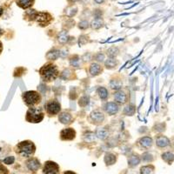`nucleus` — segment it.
I'll return each mask as SVG.
<instances>
[{
  "instance_id": "f257e3e1",
  "label": "nucleus",
  "mask_w": 174,
  "mask_h": 174,
  "mask_svg": "<svg viewBox=\"0 0 174 174\" xmlns=\"http://www.w3.org/2000/svg\"><path fill=\"white\" fill-rule=\"evenodd\" d=\"M40 76L42 78L44 81L46 82H51V81L55 80L59 75V69L53 64H46L44 66H42L39 70Z\"/></svg>"
},
{
  "instance_id": "f03ea898",
  "label": "nucleus",
  "mask_w": 174,
  "mask_h": 174,
  "mask_svg": "<svg viewBox=\"0 0 174 174\" xmlns=\"http://www.w3.org/2000/svg\"><path fill=\"white\" fill-rule=\"evenodd\" d=\"M45 114L41 108L31 107L26 113V120L30 123H40L44 119Z\"/></svg>"
},
{
  "instance_id": "7ed1b4c3",
  "label": "nucleus",
  "mask_w": 174,
  "mask_h": 174,
  "mask_svg": "<svg viewBox=\"0 0 174 174\" xmlns=\"http://www.w3.org/2000/svg\"><path fill=\"white\" fill-rule=\"evenodd\" d=\"M17 152L19 153V154H21L23 157H30L31 155H32L35 153L36 147L31 141L26 140V141L20 142L17 144Z\"/></svg>"
},
{
  "instance_id": "20e7f679",
  "label": "nucleus",
  "mask_w": 174,
  "mask_h": 174,
  "mask_svg": "<svg viewBox=\"0 0 174 174\" xmlns=\"http://www.w3.org/2000/svg\"><path fill=\"white\" fill-rule=\"evenodd\" d=\"M29 13L31 14L30 17H31L32 19H35L40 26H48L51 20V15L49 13L37 12L34 10H31V12H29Z\"/></svg>"
},
{
  "instance_id": "39448f33",
  "label": "nucleus",
  "mask_w": 174,
  "mask_h": 174,
  "mask_svg": "<svg viewBox=\"0 0 174 174\" xmlns=\"http://www.w3.org/2000/svg\"><path fill=\"white\" fill-rule=\"evenodd\" d=\"M23 99L27 106H34L41 101V96L40 94L35 92V91H28L23 94Z\"/></svg>"
},
{
  "instance_id": "423d86ee",
  "label": "nucleus",
  "mask_w": 174,
  "mask_h": 174,
  "mask_svg": "<svg viewBox=\"0 0 174 174\" xmlns=\"http://www.w3.org/2000/svg\"><path fill=\"white\" fill-rule=\"evenodd\" d=\"M60 110H61V106L59 102H58L57 100H51L47 103L46 112L50 116H55L59 114Z\"/></svg>"
},
{
  "instance_id": "0eeeda50",
  "label": "nucleus",
  "mask_w": 174,
  "mask_h": 174,
  "mask_svg": "<svg viewBox=\"0 0 174 174\" xmlns=\"http://www.w3.org/2000/svg\"><path fill=\"white\" fill-rule=\"evenodd\" d=\"M45 174H59V166L55 162L47 161L44 167Z\"/></svg>"
},
{
  "instance_id": "6e6552de",
  "label": "nucleus",
  "mask_w": 174,
  "mask_h": 174,
  "mask_svg": "<svg viewBox=\"0 0 174 174\" xmlns=\"http://www.w3.org/2000/svg\"><path fill=\"white\" fill-rule=\"evenodd\" d=\"M90 119L92 123H93L94 125H101L105 120V115L102 111L96 110L90 114Z\"/></svg>"
},
{
  "instance_id": "1a4fd4ad",
  "label": "nucleus",
  "mask_w": 174,
  "mask_h": 174,
  "mask_svg": "<svg viewBox=\"0 0 174 174\" xmlns=\"http://www.w3.org/2000/svg\"><path fill=\"white\" fill-rule=\"evenodd\" d=\"M76 137V132L73 128H65L60 132V138L62 140H73Z\"/></svg>"
},
{
  "instance_id": "9d476101",
  "label": "nucleus",
  "mask_w": 174,
  "mask_h": 174,
  "mask_svg": "<svg viewBox=\"0 0 174 174\" xmlns=\"http://www.w3.org/2000/svg\"><path fill=\"white\" fill-rule=\"evenodd\" d=\"M104 109L106 111V112L110 116L115 115L119 110V105L116 102H108L106 103L105 106H104Z\"/></svg>"
},
{
  "instance_id": "9b49d317",
  "label": "nucleus",
  "mask_w": 174,
  "mask_h": 174,
  "mask_svg": "<svg viewBox=\"0 0 174 174\" xmlns=\"http://www.w3.org/2000/svg\"><path fill=\"white\" fill-rule=\"evenodd\" d=\"M114 100L117 104L124 105L127 102L128 100V94L124 92V91H117V92L114 94Z\"/></svg>"
},
{
  "instance_id": "f8f14e48",
  "label": "nucleus",
  "mask_w": 174,
  "mask_h": 174,
  "mask_svg": "<svg viewBox=\"0 0 174 174\" xmlns=\"http://www.w3.org/2000/svg\"><path fill=\"white\" fill-rule=\"evenodd\" d=\"M156 144L159 148H165L171 144V140L165 135H158L156 136Z\"/></svg>"
},
{
  "instance_id": "ddd939ff",
  "label": "nucleus",
  "mask_w": 174,
  "mask_h": 174,
  "mask_svg": "<svg viewBox=\"0 0 174 174\" xmlns=\"http://www.w3.org/2000/svg\"><path fill=\"white\" fill-rule=\"evenodd\" d=\"M59 120L60 123H62L63 125H70L72 123L73 118L71 113L66 112V111H63L59 115Z\"/></svg>"
},
{
  "instance_id": "4468645a",
  "label": "nucleus",
  "mask_w": 174,
  "mask_h": 174,
  "mask_svg": "<svg viewBox=\"0 0 174 174\" xmlns=\"http://www.w3.org/2000/svg\"><path fill=\"white\" fill-rule=\"evenodd\" d=\"M103 69L101 65L98 63H92L90 65L89 72L92 76H98L101 72H102Z\"/></svg>"
},
{
  "instance_id": "2eb2a0df",
  "label": "nucleus",
  "mask_w": 174,
  "mask_h": 174,
  "mask_svg": "<svg viewBox=\"0 0 174 174\" xmlns=\"http://www.w3.org/2000/svg\"><path fill=\"white\" fill-rule=\"evenodd\" d=\"M26 166L28 167V169L31 171L36 172L39 169L40 167V163L37 158H31L30 160H28L26 163Z\"/></svg>"
},
{
  "instance_id": "dca6fc26",
  "label": "nucleus",
  "mask_w": 174,
  "mask_h": 174,
  "mask_svg": "<svg viewBox=\"0 0 174 174\" xmlns=\"http://www.w3.org/2000/svg\"><path fill=\"white\" fill-rule=\"evenodd\" d=\"M139 144L142 147H144V148H149V147H151V146L153 145V140L151 137L145 136L139 139Z\"/></svg>"
},
{
  "instance_id": "f3484780",
  "label": "nucleus",
  "mask_w": 174,
  "mask_h": 174,
  "mask_svg": "<svg viewBox=\"0 0 174 174\" xmlns=\"http://www.w3.org/2000/svg\"><path fill=\"white\" fill-rule=\"evenodd\" d=\"M117 161V157L113 153H108L105 155V163L106 166H112Z\"/></svg>"
},
{
  "instance_id": "a211bd4d",
  "label": "nucleus",
  "mask_w": 174,
  "mask_h": 174,
  "mask_svg": "<svg viewBox=\"0 0 174 174\" xmlns=\"http://www.w3.org/2000/svg\"><path fill=\"white\" fill-rule=\"evenodd\" d=\"M95 134H96V137H98V139L102 140L106 139L109 136V132L106 128H98Z\"/></svg>"
},
{
  "instance_id": "6ab92c4d",
  "label": "nucleus",
  "mask_w": 174,
  "mask_h": 174,
  "mask_svg": "<svg viewBox=\"0 0 174 174\" xmlns=\"http://www.w3.org/2000/svg\"><path fill=\"white\" fill-rule=\"evenodd\" d=\"M162 159L168 165H172V163L174 161V154L171 152L164 153L162 154Z\"/></svg>"
},
{
  "instance_id": "aec40b11",
  "label": "nucleus",
  "mask_w": 174,
  "mask_h": 174,
  "mask_svg": "<svg viewBox=\"0 0 174 174\" xmlns=\"http://www.w3.org/2000/svg\"><path fill=\"white\" fill-rule=\"evenodd\" d=\"M61 54L59 50H56V49H53L52 51H50L48 53L46 54V58L47 59L49 60H56L59 59V57Z\"/></svg>"
},
{
  "instance_id": "412c9836",
  "label": "nucleus",
  "mask_w": 174,
  "mask_h": 174,
  "mask_svg": "<svg viewBox=\"0 0 174 174\" xmlns=\"http://www.w3.org/2000/svg\"><path fill=\"white\" fill-rule=\"evenodd\" d=\"M119 64V61L115 59L114 58H109L105 63V66L107 69H113Z\"/></svg>"
},
{
  "instance_id": "4be33fe9",
  "label": "nucleus",
  "mask_w": 174,
  "mask_h": 174,
  "mask_svg": "<svg viewBox=\"0 0 174 174\" xmlns=\"http://www.w3.org/2000/svg\"><path fill=\"white\" fill-rule=\"evenodd\" d=\"M140 163V158L138 155H132L128 158V165L132 167L138 166Z\"/></svg>"
},
{
  "instance_id": "5701e85b",
  "label": "nucleus",
  "mask_w": 174,
  "mask_h": 174,
  "mask_svg": "<svg viewBox=\"0 0 174 174\" xmlns=\"http://www.w3.org/2000/svg\"><path fill=\"white\" fill-rule=\"evenodd\" d=\"M123 112L125 116H133L136 112V107L133 105H128L125 107Z\"/></svg>"
},
{
  "instance_id": "b1692460",
  "label": "nucleus",
  "mask_w": 174,
  "mask_h": 174,
  "mask_svg": "<svg viewBox=\"0 0 174 174\" xmlns=\"http://www.w3.org/2000/svg\"><path fill=\"white\" fill-rule=\"evenodd\" d=\"M110 86L111 89L119 91L122 88V82L120 79H111L110 82Z\"/></svg>"
},
{
  "instance_id": "393cba45",
  "label": "nucleus",
  "mask_w": 174,
  "mask_h": 174,
  "mask_svg": "<svg viewBox=\"0 0 174 174\" xmlns=\"http://www.w3.org/2000/svg\"><path fill=\"white\" fill-rule=\"evenodd\" d=\"M68 39L69 36L67 31H62L59 34V37H58V40L61 44H65V43L68 41Z\"/></svg>"
},
{
  "instance_id": "a878e982",
  "label": "nucleus",
  "mask_w": 174,
  "mask_h": 174,
  "mask_svg": "<svg viewBox=\"0 0 174 174\" xmlns=\"http://www.w3.org/2000/svg\"><path fill=\"white\" fill-rule=\"evenodd\" d=\"M97 92H98L99 98L103 99V100H106V98H108V96H109V92H108L107 89L105 88V87H98Z\"/></svg>"
},
{
  "instance_id": "bb28decb",
  "label": "nucleus",
  "mask_w": 174,
  "mask_h": 174,
  "mask_svg": "<svg viewBox=\"0 0 174 174\" xmlns=\"http://www.w3.org/2000/svg\"><path fill=\"white\" fill-rule=\"evenodd\" d=\"M91 26H92V29H95V30H98L99 28H101L103 26V21L101 20V18L100 17H96L92 21Z\"/></svg>"
},
{
  "instance_id": "cd10ccee",
  "label": "nucleus",
  "mask_w": 174,
  "mask_h": 174,
  "mask_svg": "<svg viewBox=\"0 0 174 174\" xmlns=\"http://www.w3.org/2000/svg\"><path fill=\"white\" fill-rule=\"evenodd\" d=\"M33 2H34V0H18L17 4H18V5L20 7L26 9L31 6L32 4H33Z\"/></svg>"
},
{
  "instance_id": "c85d7f7f",
  "label": "nucleus",
  "mask_w": 174,
  "mask_h": 174,
  "mask_svg": "<svg viewBox=\"0 0 174 174\" xmlns=\"http://www.w3.org/2000/svg\"><path fill=\"white\" fill-rule=\"evenodd\" d=\"M154 171V167L153 166H145L141 167L140 173L141 174H153Z\"/></svg>"
},
{
  "instance_id": "c756f323",
  "label": "nucleus",
  "mask_w": 174,
  "mask_h": 174,
  "mask_svg": "<svg viewBox=\"0 0 174 174\" xmlns=\"http://www.w3.org/2000/svg\"><path fill=\"white\" fill-rule=\"evenodd\" d=\"M96 138V134H94L93 132H88L84 135V139L85 142H94Z\"/></svg>"
},
{
  "instance_id": "7c9ffc66",
  "label": "nucleus",
  "mask_w": 174,
  "mask_h": 174,
  "mask_svg": "<svg viewBox=\"0 0 174 174\" xmlns=\"http://www.w3.org/2000/svg\"><path fill=\"white\" fill-rule=\"evenodd\" d=\"M119 50L117 47H111L108 51H107V55L109 56L110 58H115L116 56L119 54Z\"/></svg>"
},
{
  "instance_id": "2f4dec72",
  "label": "nucleus",
  "mask_w": 174,
  "mask_h": 174,
  "mask_svg": "<svg viewBox=\"0 0 174 174\" xmlns=\"http://www.w3.org/2000/svg\"><path fill=\"white\" fill-rule=\"evenodd\" d=\"M153 130L157 132H163L166 130V124L158 123L153 126Z\"/></svg>"
},
{
  "instance_id": "473e14b6",
  "label": "nucleus",
  "mask_w": 174,
  "mask_h": 174,
  "mask_svg": "<svg viewBox=\"0 0 174 174\" xmlns=\"http://www.w3.org/2000/svg\"><path fill=\"white\" fill-rule=\"evenodd\" d=\"M79 62H80V59L78 56H73L71 60H70V64L72 66H74V67H78L79 66Z\"/></svg>"
},
{
  "instance_id": "72a5a7b5",
  "label": "nucleus",
  "mask_w": 174,
  "mask_h": 174,
  "mask_svg": "<svg viewBox=\"0 0 174 174\" xmlns=\"http://www.w3.org/2000/svg\"><path fill=\"white\" fill-rule=\"evenodd\" d=\"M89 104V98L86 97V96H83L82 98H80L79 101H78V105L81 107H85Z\"/></svg>"
},
{
  "instance_id": "f704fd0d",
  "label": "nucleus",
  "mask_w": 174,
  "mask_h": 174,
  "mask_svg": "<svg viewBox=\"0 0 174 174\" xmlns=\"http://www.w3.org/2000/svg\"><path fill=\"white\" fill-rule=\"evenodd\" d=\"M142 158H143V160L145 162H152L153 160V155L149 153H144V154H143V156H142Z\"/></svg>"
},
{
  "instance_id": "c9c22d12",
  "label": "nucleus",
  "mask_w": 174,
  "mask_h": 174,
  "mask_svg": "<svg viewBox=\"0 0 174 174\" xmlns=\"http://www.w3.org/2000/svg\"><path fill=\"white\" fill-rule=\"evenodd\" d=\"M78 27H79V29H81V30H85V29H87L89 27V23L86 21V20H83V21H81L78 24Z\"/></svg>"
},
{
  "instance_id": "e433bc0d",
  "label": "nucleus",
  "mask_w": 174,
  "mask_h": 174,
  "mask_svg": "<svg viewBox=\"0 0 174 174\" xmlns=\"http://www.w3.org/2000/svg\"><path fill=\"white\" fill-rule=\"evenodd\" d=\"M87 42H88V37H87L86 35H82L80 38H79V41H78L79 45H85Z\"/></svg>"
},
{
  "instance_id": "4c0bfd02",
  "label": "nucleus",
  "mask_w": 174,
  "mask_h": 174,
  "mask_svg": "<svg viewBox=\"0 0 174 174\" xmlns=\"http://www.w3.org/2000/svg\"><path fill=\"white\" fill-rule=\"evenodd\" d=\"M15 161V158L12 156H10V157H6L4 159V163L5 165H12Z\"/></svg>"
},
{
  "instance_id": "58836bf2",
  "label": "nucleus",
  "mask_w": 174,
  "mask_h": 174,
  "mask_svg": "<svg viewBox=\"0 0 174 174\" xmlns=\"http://www.w3.org/2000/svg\"><path fill=\"white\" fill-rule=\"evenodd\" d=\"M95 59L98 60V62H103L104 59H105V55L103 53H98L96 55V57H95Z\"/></svg>"
},
{
  "instance_id": "ea45409f",
  "label": "nucleus",
  "mask_w": 174,
  "mask_h": 174,
  "mask_svg": "<svg viewBox=\"0 0 174 174\" xmlns=\"http://www.w3.org/2000/svg\"><path fill=\"white\" fill-rule=\"evenodd\" d=\"M97 4H102L103 2L105 1V0H94Z\"/></svg>"
},
{
  "instance_id": "a19ab883",
  "label": "nucleus",
  "mask_w": 174,
  "mask_h": 174,
  "mask_svg": "<svg viewBox=\"0 0 174 174\" xmlns=\"http://www.w3.org/2000/svg\"><path fill=\"white\" fill-rule=\"evenodd\" d=\"M3 51V45H2V43L0 42V53Z\"/></svg>"
},
{
  "instance_id": "79ce46f5",
  "label": "nucleus",
  "mask_w": 174,
  "mask_h": 174,
  "mask_svg": "<svg viewBox=\"0 0 174 174\" xmlns=\"http://www.w3.org/2000/svg\"><path fill=\"white\" fill-rule=\"evenodd\" d=\"M64 174H75V173L72 172H64Z\"/></svg>"
},
{
  "instance_id": "37998d69",
  "label": "nucleus",
  "mask_w": 174,
  "mask_h": 174,
  "mask_svg": "<svg viewBox=\"0 0 174 174\" xmlns=\"http://www.w3.org/2000/svg\"><path fill=\"white\" fill-rule=\"evenodd\" d=\"M71 3H74V2H76V1H78V0H69Z\"/></svg>"
},
{
  "instance_id": "c03bdc74",
  "label": "nucleus",
  "mask_w": 174,
  "mask_h": 174,
  "mask_svg": "<svg viewBox=\"0 0 174 174\" xmlns=\"http://www.w3.org/2000/svg\"><path fill=\"white\" fill-rule=\"evenodd\" d=\"M2 13H3V10H2V9H0V16L2 15Z\"/></svg>"
},
{
  "instance_id": "a18cd8bd",
  "label": "nucleus",
  "mask_w": 174,
  "mask_h": 174,
  "mask_svg": "<svg viewBox=\"0 0 174 174\" xmlns=\"http://www.w3.org/2000/svg\"><path fill=\"white\" fill-rule=\"evenodd\" d=\"M172 144H173V145H174V138L172 139Z\"/></svg>"
},
{
  "instance_id": "49530a36",
  "label": "nucleus",
  "mask_w": 174,
  "mask_h": 174,
  "mask_svg": "<svg viewBox=\"0 0 174 174\" xmlns=\"http://www.w3.org/2000/svg\"><path fill=\"white\" fill-rule=\"evenodd\" d=\"M0 33H1V30H0Z\"/></svg>"
}]
</instances>
